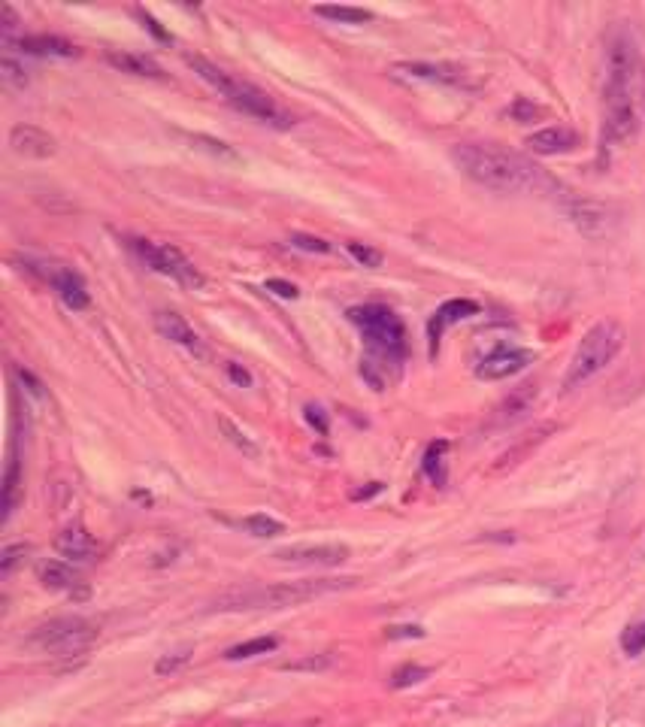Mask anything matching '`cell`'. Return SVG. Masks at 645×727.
Listing matches in <instances>:
<instances>
[{
	"label": "cell",
	"instance_id": "cell-28",
	"mask_svg": "<svg viewBox=\"0 0 645 727\" xmlns=\"http://www.w3.org/2000/svg\"><path fill=\"white\" fill-rule=\"evenodd\" d=\"M240 528L246 534L258 537V540H270V537L285 534V525L276 522V518H270V515H249V518H243V522H240Z\"/></svg>",
	"mask_w": 645,
	"mask_h": 727
},
{
	"label": "cell",
	"instance_id": "cell-26",
	"mask_svg": "<svg viewBox=\"0 0 645 727\" xmlns=\"http://www.w3.org/2000/svg\"><path fill=\"white\" fill-rule=\"evenodd\" d=\"M279 640L276 637H255V640H246L234 649L225 652L228 661H246V658H258V655H267V652H276Z\"/></svg>",
	"mask_w": 645,
	"mask_h": 727
},
{
	"label": "cell",
	"instance_id": "cell-41",
	"mask_svg": "<svg viewBox=\"0 0 645 727\" xmlns=\"http://www.w3.org/2000/svg\"><path fill=\"white\" fill-rule=\"evenodd\" d=\"M16 376H19V382L25 385V391L31 394V397H46V388H43V382L31 373V370H22V367H16Z\"/></svg>",
	"mask_w": 645,
	"mask_h": 727
},
{
	"label": "cell",
	"instance_id": "cell-23",
	"mask_svg": "<svg viewBox=\"0 0 645 727\" xmlns=\"http://www.w3.org/2000/svg\"><path fill=\"white\" fill-rule=\"evenodd\" d=\"M19 485H22V464H19V452L10 449L7 473H4V522H10L19 506Z\"/></svg>",
	"mask_w": 645,
	"mask_h": 727
},
{
	"label": "cell",
	"instance_id": "cell-42",
	"mask_svg": "<svg viewBox=\"0 0 645 727\" xmlns=\"http://www.w3.org/2000/svg\"><path fill=\"white\" fill-rule=\"evenodd\" d=\"M306 422L312 425V428H318V434L321 437H325L328 434V415H325V409H321V406H306Z\"/></svg>",
	"mask_w": 645,
	"mask_h": 727
},
{
	"label": "cell",
	"instance_id": "cell-19",
	"mask_svg": "<svg viewBox=\"0 0 645 727\" xmlns=\"http://www.w3.org/2000/svg\"><path fill=\"white\" fill-rule=\"evenodd\" d=\"M567 216L588 234V237H600L606 234L609 225V210L603 203H591V200H567Z\"/></svg>",
	"mask_w": 645,
	"mask_h": 727
},
{
	"label": "cell",
	"instance_id": "cell-14",
	"mask_svg": "<svg viewBox=\"0 0 645 727\" xmlns=\"http://www.w3.org/2000/svg\"><path fill=\"white\" fill-rule=\"evenodd\" d=\"M155 328H158V334L164 340H170V343L194 352L197 358H203V352H206L203 349V340L197 337V331L179 313H173V309H161V313H155Z\"/></svg>",
	"mask_w": 645,
	"mask_h": 727
},
{
	"label": "cell",
	"instance_id": "cell-40",
	"mask_svg": "<svg viewBox=\"0 0 645 727\" xmlns=\"http://www.w3.org/2000/svg\"><path fill=\"white\" fill-rule=\"evenodd\" d=\"M543 110L536 107V103H530L527 97H518L515 103H512V116L518 119V122H530V119H536Z\"/></svg>",
	"mask_w": 645,
	"mask_h": 727
},
{
	"label": "cell",
	"instance_id": "cell-31",
	"mask_svg": "<svg viewBox=\"0 0 645 727\" xmlns=\"http://www.w3.org/2000/svg\"><path fill=\"white\" fill-rule=\"evenodd\" d=\"M430 670L427 667H418V664H403L400 670H394L391 676V685L394 688H409V685H418L421 679H427Z\"/></svg>",
	"mask_w": 645,
	"mask_h": 727
},
{
	"label": "cell",
	"instance_id": "cell-27",
	"mask_svg": "<svg viewBox=\"0 0 645 727\" xmlns=\"http://www.w3.org/2000/svg\"><path fill=\"white\" fill-rule=\"evenodd\" d=\"M0 79H4L7 88H25L28 85V70L22 61H16V49H4V58H0Z\"/></svg>",
	"mask_w": 645,
	"mask_h": 727
},
{
	"label": "cell",
	"instance_id": "cell-5",
	"mask_svg": "<svg viewBox=\"0 0 645 727\" xmlns=\"http://www.w3.org/2000/svg\"><path fill=\"white\" fill-rule=\"evenodd\" d=\"M349 322L361 331L367 349L385 361V364H400L406 358V328L403 319L385 303H361L349 309ZM367 361V364H379Z\"/></svg>",
	"mask_w": 645,
	"mask_h": 727
},
{
	"label": "cell",
	"instance_id": "cell-16",
	"mask_svg": "<svg viewBox=\"0 0 645 727\" xmlns=\"http://www.w3.org/2000/svg\"><path fill=\"white\" fill-rule=\"evenodd\" d=\"M524 146L530 152H536V155H564V152H573L579 146V134L573 128L552 125V128H543V131L530 134Z\"/></svg>",
	"mask_w": 645,
	"mask_h": 727
},
{
	"label": "cell",
	"instance_id": "cell-32",
	"mask_svg": "<svg viewBox=\"0 0 645 727\" xmlns=\"http://www.w3.org/2000/svg\"><path fill=\"white\" fill-rule=\"evenodd\" d=\"M219 428H222V431L228 434V440H231V443H234L237 449H243V452H246V455H252V458L258 455V446H255V443H252V440H249V437H246V434H243V431H240V428H237L234 422H231V419H225V415H222V419H219Z\"/></svg>",
	"mask_w": 645,
	"mask_h": 727
},
{
	"label": "cell",
	"instance_id": "cell-18",
	"mask_svg": "<svg viewBox=\"0 0 645 727\" xmlns=\"http://www.w3.org/2000/svg\"><path fill=\"white\" fill-rule=\"evenodd\" d=\"M55 552L61 558H67L70 564H79V561H91L97 555V546L91 540V534L82 528V525H70L58 534L55 540Z\"/></svg>",
	"mask_w": 645,
	"mask_h": 727
},
{
	"label": "cell",
	"instance_id": "cell-43",
	"mask_svg": "<svg viewBox=\"0 0 645 727\" xmlns=\"http://www.w3.org/2000/svg\"><path fill=\"white\" fill-rule=\"evenodd\" d=\"M385 637H388V640H409V637H412V640H421L424 631H421L418 625H400V628H388Z\"/></svg>",
	"mask_w": 645,
	"mask_h": 727
},
{
	"label": "cell",
	"instance_id": "cell-20",
	"mask_svg": "<svg viewBox=\"0 0 645 727\" xmlns=\"http://www.w3.org/2000/svg\"><path fill=\"white\" fill-rule=\"evenodd\" d=\"M40 582L46 588H52V591H67V594L85 597L82 579L67 561H46V564H40Z\"/></svg>",
	"mask_w": 645,
	"mask_h": 727
},
{
	"label": "cell",
	"instance_id": "cell-12",
	"mask_svg": "<svg viewBox=\"0 0 645 727\" xmlns=\"http://www.w3.org/2000/svg\"><path fill=\"white\" fill-rule=\"evenodd\" d=\"M533 361V352L518 349V346H497L494 352H488L479 364H476V376L497 382V379H509L515 373H521L527 364Z\"/></svg>",
	"mask_w": 645,
	"mask_h": 727
},
{
	"label": "cell",
	"instance_id": "cell-15",
	"mask_svg": "<svg viewBox=\"0 0 645 727\" xmlns=\"http://www.w3.org/2000/svg\"><path fill=\"white\" fill-rule=\"evenodd\" d=\"M10 146L16 155H25V158H52L55 155V137H49L37 125H16L10 131Z\"/></svg>",
	"mask_w": 645,
	"mask_h": 727
},
{
	"label": "cell",
	"instance_id": "cell-44",
	"mask_svg": "<svg viewBox=\"0 0 645 727\" xmlns=\"http://www.w3.org/2000/svg\"><path fill=\"white\" fill-rule=\"evenodd\" d=\"M225 370H228L231 382H237L240 388H249V385H252V373H249L246 367H240L237 361H228V364H225Z\"/></svg>",
	"mask_w": 645,
	"mask_h": 727
},
{
	"label": "cell",
	"instance_id": "cell-38",
	"mask_svg": "<svg viewBox=\"0 0 645 727\" xmlns=\"http://www.w3.org/2000/svg\"><path fill=\"white\" fill-rule=\"evenodd\" d=\"M134 13H137V19L143 22V28H146V31H149L155 40H161V43H173L170 31H164V28H161V22H158L155 16H149L146 10H134Z\"/></svg>",
	"mask_w": 645,
	"mask_h": 727
},
{
	"label": "cell",
	"instance_id": "cell-37",
	"mask_svg": "<svg viewBox=\"0 0 645 727\" xmlns=\"http://www.w3.org/2000/svg\"><path fill=\"white\" fill-rule=\"evenodd\" d=\"M188 140H191V143H200V146H203L206 152L219 155V158H231V161L237 158V152H234V149H231L228 143H222V140H212V137H203V134H191Z\"/></svg>",
	"mask_w": 645,
	"mask_h": 727
},
{
	"label": "cell",
	"instance_id": "cell-22",
	"mask_svg": "<svg viewBox=\"0 0 645 727\" xmlns=\"http://www.w3.org/2000/svg\"><path fill=\"white\" fill-rule=\"evenodd\" d=\"M536 397V385H521L518 391H512L500 406H497V415H494V425H509L515 419H521V412L530 409Z\"/></svg>",
	"mask_w": 645,
	"mask_h": 727
},
{
	"label": "cell",
	"instance_id": "cell-33",
	"mask_svg": "<svg viewBox=\"0 0 645 727\" xmlns=\"http://www.w3.org/2000/svg\"><path fill=\"white\" fill-rule=\"evenodd\" d=\"M31 555V546H25V543H16V546H7L4 549V555H0V573L4 576H10L25 558Z\"/></svg>",
	"mask_w": 645,
	"mask_h": 727
},
{
	"label": "cell",
	"instance_id": "cell-29",
	"mask_svg": "<svg viewBox=\"0 0 645 727\" xmlns=\"http://www.w3.org/2000/svg\"><path fill=\"white\" fill-rule=\"evenodd\" d=\"M621 652L627 658H639L645 652V618L630 621V625L621 631Z\"/></svg>",
	"mask_w": 645,
	"mask_h": 727
},
{
	"label": "cell",
	"instance_id": "cell-6",
	"mask_svg": "<svg viewBox=\"0 0 645 727\" xmlns=\"http://www.w3.org/2000/svg\"><path fill=\"white\" fill-rule=\"evenodd\" d=\"M624 346V328L618 322H597L579 343L570 367H567V376H564V391H576L582 388L588 379H594L600 370H606L615 355L621 352Z\"/></svg>",
	"mask_w": 645,
	"mask_h": 727
},
{
	"label": "cell",
	"instance_id": "cell-35",
	"mask_svg": "<svg viewBox=\"0 0 645 727\" xmlns=\"http://www.w3.org/2000/svg\"><path fill=\"white\" fill-rule=\"evenodd\" d=\"M288 243L294 249H303V252H318V255H325L331 252V243L328 240H321V237H309V234H291Z\"/></svg>",
	"mask_w": 645,
	"mask_h": 727
},
{
	"label": "cell",
	"instance_id": "cell-11",
	"mask_svg": "<svg viewBox=\"0 0 645 727\" xmlns=\"http://www.w3.org/2000/svg\"><path fill=\"white\" fill-rule=\"evenodd\" d=\"M473 316H479V303L470 300V297H455V300H446L443 306H437V313L430 316V322H427L430 358H437V352H440V340H443V334H446L452 325H458V322H464V319H473Z\"/></svg>",
	"mask_w": 645,
	"mask_h": 727
},
{
	"label": "cell",
	"instance_id": "cell-1",
	"mask_svg": "<svg viewBox=\"0 0 645 727\" xmlns=\"http://www.w3.org/2000/svg\"><path fill=\"white\" fill-rule=\"evenodd\" d=\"M452 161L476 185L503 191V194L536 191V188L552 185V179L533 161H527L524 155H518L512 149L491 146V143H461L452 149Z\"/></svg>",
	"mask_w": 645,
	"mask_h": 727
},
{
	"label": "cell",
	"instance_id": "cell-34",
	"mask_svg": "<svg viewBox=\"0 0 645 727\" xmlns=\"http://www.w3.org/2000/svg\"><path fill=\"white\" fill-rule=\"evenodd\" d=\"M346 249H349V255H352L361 267H370V270L382 267V252H379V249H373V246H367V243H349Z\"/></svg>",
	"mask_w": 645,
	"mask_h": 727
},
{
	"label": "cell",
	"instance_id": "cell-4",
	"mask_svg": "<svg viewBox=\"0 0 645 727\" xmlns=\"http://www.w3.org/2000/svg\"><path fill=\"white\" fill-rule=\"evenodd\" d=\"M185 64H188L206 85H212L215 91H219L228 103H234L237 110H243L246 116H252V119H258V122H264V125H270V128H279V131H285V128L294 125V119L279 107V103H276L267 91H261L258 85L231 76L228 70H222L219 64H212V61L203 58V55H185Z\"/></svg>",
	"mask_w": 645,
	"mask_h": 727
},
{
	"label": "cell",
	"instance_id": "cell-13",
	"mask_svg": "<svg viewBox=\"0 0 645 727\" xmlns=\"http://www.w3.org/2000/svg\"><path fill=\"white\" fill-rule=\"evenodd\" d=\"M397 76L406 79H418V82H440V85H452V88H473L467 70L452 67V64H427V61H400L394 64Z\"/></svg>",
	"mask_w": 645,
	"mask_h": 727
},
{
	"label": "cell",
	"instance_id": "cell-36",
	"mask_svg": "<svg viewBox=\"0 0 645 727\" xmlns=\"http://www.w3.org/2000/svg\"><path fill=\"white\" fill-rule=\"evenodd\" d=\"M191 655H194L191 649H182V652H173V655H164V658H161V661L155 664V673H158V676H167V673H176L179 667H185V664L191 661Z\"/></svg>",
	"mask_w": 645,
	"mask_h": 727
},
{
	"label": "cell",
	"instance_id": "cell-9",
	"mask_svg": "<svg viewBox=\"0 0 645 727\" xmlns=\"http://www.w3.org/2000/svg\"><path fill=\"white\" fill-rule=\"evenodd\" d=\"M25 270L34 273V276H40L43 282H49L58 291L61 303L67 309H73V313H79V309H85L91 303L88 285H85V279L76 270H70L64 264H52V261L49 264L46 261H25Z\"/></svg>",
	"mask_w": 645,
	"mask_h": 727
},
{
	"label": "cell",
	"instance_id": "cell-8",
	"mask_svg": "<svg viewBox=\"0 0 645 727\" xmlns=\"http://www.w3.org/2000/svg\"><path fill=\"white\" fill-rule=\"evenodd\" d=\"M131 249L137 252V258L152 267L161 276H170L173 282L185 285V288H203V273L194 267V261L185 258L182 249L170 246V243H155V240H131Z\"/></svg>",
	"mask_w": 645,
	"mask_h": 727
},
{
	"label": "cell",
	"instance_id": "cell-17",
	"mask_svg": "<svg viewBox=\"0 0 645 727\" xmlns=\"http://www.w3.org/2000/svg\"><path fill=\"white\" fill-rule=\"evenodd\" d=\"M16 52L22 55H37V58H76L79 49L64 40V37H52V34H34V37H25L13 46Z\"/></svg>",
	"mask_w": 645,
	"mask_h": 727
},
{
	"label": "cell",
	"instance_id": "cell-30",
	"mask_svg": "<svg viewBox=\"0 0 645 727\" xmlns=\"http://www.w3.org/2000/svg\"><path fill=\"white\" fill-rule=\"evenodd\" d=\"M331 664H334L331 655H306V658H297V661H285L282 670H291V673H300V670L318 673V670H328Z\"/></svg>",
	"mask_w": 645,
	"mask_h": 727
},
{
	"label": "cell",
	"instance_id": "cell-21",
	"mask_svg": "<svg viewBox=\"0 0 645 727\" xmlns=\"http://www.w3.org/2000/svg\"><path fill=\"white\" fill-rule=\"evenodd\" d=\"M106 61H110L116 70L131 73V76H143V79H164L161 64L152 55H140V52H106Z\"/></svg>",
	"mask_w": 645,
	"mask_h": 727
},
{
	"label": "cell",
	"instance_id": "cell-7",
	"mask_svg": "<svg viewBox=\"0 0 645 727\" xmlns=\"http://www.w3.org/2000/svg\"><path fill=\"white\" fill-rule=\"evenodd\" d=\"M97 634L100 631H97L94 621L79 618V615H67V618H52V621H46V625H40L31 634V643L43 652L73 658V655L88 652L94 646Z\"/></svg>",
	"mask_w": 645,
	"mask_h": 727
},
{
	"label": "cell",
	"instance_id": "cell-3",
	"mask_svg": "<svg viewBox=\"0 0 645 727\" xmlns=\"http://www.w3.org/2000/svg\"><path fill=\"white\" fill-rule=\"evenodd\" d=\"M358 579H300L282 585H255V588H231L215 597L212 609L219 612H249V609H285L300 606L315 597L352 588Z\"/></svg>",
	"mask_w": 645,
	"mask_h": 727
},
{
	"label": "cell",
	"instance_id": "cell-10",
	"mask_svg": "<svg viewBox=\"0 0 645 727\" xmlns=\"http://www.w3.org/2000/svg\"><path fill=\"white\" fill-rule=\"evenodd\" d=\"M349 555H352L349 546H340V543H318V546L300 543V546H285L273 552L276 561L300 564V567H340L349 561Z\"/></svg>",
	"mask_w": 645,
	"mask_h": 727
},
{
	"label": "cell",
	"instance_id": "cell-45",
	"mask_svg": "<svg viewBox=\"0 0 645 727\" xmlns=\"http://www.w3.org/2000/svg\"><path fill=\"white\" fill-rule=\"evenodd\" d=\"M379 491H382V485H379V482H370V488L352 491V500H367V497H373V494H379Z\"/></svg>",
	"mask_w": 645,
	"mask_h": 727
},
{
	"label": "cell",
	"instance_id": "cell-25",
	"mask_svg": "<svg viewBox=\"0 0 645 727\" xmlns=\"http://www.w3.org/2000/svg\"><path fill=\"white\" fill-rule=\"evenodd\" d=\"M312 13L318 19L340 22V25H364V22H373V13L370 10H361V7H312Z\"/></svg>",
	"mask_w": 645,
	"mask_h": 727
},
{
	"label": "cell",
	"instance_id": "cell-39",
	"mask_svg": "<svg viewBox=\"0 0 645 727\" xmlns=\"http://www.w3.org/2000/svg\"><path fill=\"white\" fill-rule=\"evenodd\" d=\"M267 291H273L276 297H282V300H297L300 297V291H297V285L294 282H288V279H267V285H264Z\"/></svg>",
	"mask_w": 645,
	"mask_h": 727
},
{
	"label": "cell",
	"instance_id": "cell-2",
	"mask_svg": "<svg viewBox=\"0 0 645 727\" xmlns=\"http://www.w3.org/2000/svg\"><path fill=\"white\" fill-rule=\"evenodd\" d=\"M639 73V58L633 43L618 34L606 55V85H603V146L624 143L636 134V103L633 82Z\"/></svg>",
	"mask_w": 645,
	"mask_h": 727
},
{
	"label": "cell",
	"instance_id": "cell-24",
	"mask_svg": "<svg viewBox=\"0 0 645 727\" xmlns=\"http://www.w3.org/2000/svg\"><path fill=\"white\" fill-rule=\"evenodd\" d=\"M446 452H449V443H446V440H437V443H430V446H427L424 461H421L424 476H427L430 482H434L437 488L446 485Z\"/></svg>",
	"mask_w": 645,
	"mask_h": 727
}]
</instances>
